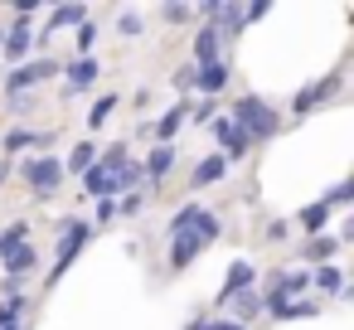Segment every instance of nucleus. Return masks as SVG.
<instances>
[{"instance_id":"6","label":"nucleus","mask_w":354,"mask_h":330,"mask_svg":"<svg viewBox=\"0 0 354 330\" xmlns=\"http://www.w3.org/2000/svg\"><path fill=\"white\" fill-rule=\"evenodd\" d=\"M339 83H344V78H339V73H325V78H320V83H306V88H301V93H296V102H291V112H296V117H306V112H310V107H315V102H325V98H330V93H339Z\"/></svg>"},{"instance_id":"15","label":"nucleus","mask_w":354,"mask_h":330,"mask_svg":"<svg viewBox=\"0 0 354 330\" xmlns=\"http://www.w3.org/2000/svg\"><path fill=\"white\" fill-rule=\"evenodd\" d=\"M170 170H175V146H160V141H156V151H151L146 165H141V175H146V180H165Z\"/></svg>"},{"instance_id":"26","label":"nucleus","mask_w":354,"mask_h":330,"mask_svg":"<svg viewBox=\"0 0 354 330\" xmlns=\"http://www.w3.org/2000/svg\"><path fill=\"white\" fill-rule=\"evenodd\" d=\"M30 243V223L20 219V223H10L6 233H0V257H6V253H15V248H25Z\"/></svg>"},{"instance_id":"28","label":"nucleus","mask_w":354,"mask_h":330,"mask_svg":"<svg viewBox=\"0 0 354 330\" xmlns=\"http://www.w3.org/2000/svg\"><path fill=\"white\" fill-rule=\"evenodd\" d=\"M73 44H78V59H93V44H97V25H93V20H83V25L73 30Z\"/></svg>"},{"instance_id":"4","label":"nucleus","mask_w":354,"mask_h":330,"mask_svg":"<svg viewBox=\"0 0 354 330\" xmlns=\"http://www.w3.org/2000/svg\"><path fill=\"white\" fill-rule=\"evenodd\" d=\"M25 185H30L35 199H49V194L64 185V161L49 156V151H44V156H30V161H25Z\"/></svg>"},{"instance_id":"12","label":"nucleus","mask_w":354,"mask_h":330,"mask_svg":"<svg viewBox=\"0 0 354 330\" xmlns=\"http://www.w3.org/2000/svg\"><path fill=\"white\" fill-rule=\"evenodd\" d=\"M83 20H88V6H54V10H49V25L39 30V39H49L54 30H68V25L78 30Z\"/></svg>"},{"instance_id":"13","label":"nucleus","mask_w":354,"mask_h":330,"mask_svg":"<svg viewBox=\"0 0 354 330\" xmlns=\"http://www.w3.org/2000/svg\"><path fill=\"white\" fill-rule=\"evenodd\" d=\"M0 267H6V272H10L15 282H25V277H30V272L39 267V253H35V248L25 243V248H15V253H6V257H0Z\"/></svg>"},{"instance_id":"27","label":"nucleus","mask_w":354,"mask_h":330,"mask_svg":"<svg viewBox=\"0 0 354 330\" xmlns=\"http://www.w3.org/2000/svg\"><path fill=\"white\" fill-rule=\"evenodd\" d=\"M25 146H49V131H10L0 151H25Z\"/></svg>"},{"instance_id":"34","label":"nucleus","mask_w":354,"mask_h":330,"mask_svg":"<svg viewBox=\"0 0 354 330\" xmlns=\"http://www.w3.org/2000/svg\"><path fill=\"white\" fill-rule=\"evenodd\" d=\"M160 15H165V20H170V25H180V20H189V15H194V10H189V6H165V10H160Z\"/></svg>"},{"instance_id":"18","label":"nucleus","mask_w":354,"mask_h":330,"mask_svg":"<svg viewBox=\"0 0 354 330\" xmlns=\"http://www.w3.org/2000/svg\"><path fill=\"white\" fill-rule=\"evenodd\" d=\"M218 44H223V39H218V30H214V25H204V30L194 35V68L214 64V59H218Z\"/></svg>"},{"instance_id":"1","label":"nucleus","mask_w":354,"mask_h":330,"mask_svg":"<svg viewBox=\"0 0 354 330\" xmlns=\"http://www.w3.org/2000/svg\"><path fill=\"white\" fill-rule=\"evenodd\" d=\"M218 233H223L218 214H209V209H204L185 233H175V238H170V272H185L199 253H209V248H214V238H218Z\"/></svg>"},{"instance_id":"7","label":"nucleus","mask_w":354,"mask_h":330,"mask_svg":"<svg viewBox=\"0 0 354 330\" xmlns=\"http://www.w3.org/2000/svg\"><path fill=\"white\" fill-rule=\"evenodd\" d=\"M214 136H218V146H223V161H243V156H248V146H252V141H248V131H243V127H233V117H218V122H214Z\"/></svg>"},{"instance_id":"10","label":"nucleus","mask_w":354,"mask_h":330,"mask_svg":"<svg viewBox=\"0 0 354 330\" xmlns=\"http://www.w3.org/2000/svg\"><path fill=\"white\" fill-rule=\"evenodd\" d=\"M252 277H257V267L238 257V262L228 267V277H223V291H218V301H214V306H228L238 291H252Z\"/></svg>"},{"instance_id":"30","label":"nucleus","mask_w":354,"mask_h":330,"mask_svg":"<svg viewBox=\"0 0 354 330\" xmlns=\"http://www.w3.org/2000/svg\"><path fill=\"white\" fill-rule=\"evenodd\" d=\"M117 30H122V39H136V35H141V15H136V10H122V15H117Z\"/></svg>"},{"instance_id":"36","label":"nucleus","mask_w":354,"mask_h":330,"mask_svg":"<svg viewBox=\"0 0 354 330\" xmlns=\"http://www.w3.org/2000/svg\"><path fill=\"white\" fill-rule=\"evenodd\" d=\"M97 219L112 223V219H117V199H97Z\"/></svg>"},{"instance_id":"22","label":"nucleus","mask_w":354,"mask_h":330,"mask_svg":"<svg viewBox=\"0 0 354 330\" xmlns=\"http://www.w3.org/2000/svg\"><path fill=\"white\" fill-rule=\"evenodd\" d=\"M228 311H233V315H238V320H233V325H248V320H252V315H257V311H262V296H257V291H238V296H233V301H228Z\"/></svg>"},{"instance_id":"9","label":"nucleus","mask_w":354,"mask_h":330,"mask_svg":"<svg viewBox=\"0 0 354 330\" xmlns=\"http://www.w3.org/2000/svg\"><path fill=\"white\" fill-rule=\"evenodd\" d=\"M83 194L88 199H117V170H107L102 161L93 170H83Z\"/></svg>"},{"instance_id":"31","label":"nucleus","mask_w":354,"mask_h":330,"mask_svg":"<svg viewBox=\"0 0 354 330\" xmlns=\"http://www.w3.org/2000/svg\"><path fill=\"white\" fill-rule=\"evenodd\" d=\"M349 199H354V185H349V180H339V185H335L320 204H325V209H335V204H349Z\"/></svg>"},{"instance_id":"11","label":"nucleus","mask_w":354,"mask_h":330,"mask_svg":"<svg viewBox=\"0 0 354 330\" xmlns=\"http://www.w3.org/2000/svg\"><path fill=\"white\" fill-rule=\"evenodd\" d=\"M0 49H6V64H20V59L35 49V30H30L25 20H15V25L6 30V44H0Z\"/></svg>"},{"instance_id":"39","label":"nucleus","mask_w":354,"mask_h":330,"mask_svg":"<svg viewBox=\"0 0 354 330\" xmlns=\"http://www.w3.org/2000/svg\"><path fill=\"white\" fill-rule=\"evenodd\" d=\"M0 44H6V25H0Z\"/></svg>"},{"instance_id":"24","label":"nucleus","mask_w":354,"mask_h":330,"mask_svg":"<svg viewBox=\"0 0 354 330\" xmlns=\"http://www.w3.org/2000/svg\"><path fill=\"white\" fill-rule=\"evenodd\" d=\"M335 253H339V243H335L330 233H315V238L306 243V257H310V262H320V267H325V262H330Z\"/></svg>"},{"instance_id":"38","label":"nucleus","mask_w":354,"mask_h":330,"mask_svg":"<svg viewBox=\"0 0 354 330\" xmlns=\"http://www.w3.org/2000/svg\"><path fill=\"white\" fill-rule=\"evenodd\" d=\"M214 330H248V325H233V320H214Z\"/></svg>"},{"instance_id":"37","label":"nucleus","mask_w":354,"mask_h":330,"mask_svg":"<svg viewBox=\"0 0 354 330\" xmlns=\"http://www.w3.org/2000/svg\"><path fill=\"white\" fill-rule=\"evenodd\" d=\"M185 330H214V320H204V315H194V320H189Z\"/></svg>"},{"instance_id":"17","label":"nucleus","mask_w":354,"mask_h":330,"mask_svg":"<svg viewBox=\"0 0 354 330\" xmlns=\"http://www.w3.org/2000/svg\"><path fill=\"white\" fill-rule=\"evenodd\" d=\"M310 282H315L320 291H330V296H349V286H344V267H335V262L310 267Z\"/></svg>"},{"instance_id":"29","label":"nucleus","mask_w":354,"mask_h":330,"mask_svg":"<svg viewBox=\"0 0 354 330\" xmlns=\"http://www.w3.org/2000/svg\"><path fill=\"white\" fill-rule=\"evenodd\" d=\"M20 311H25V296H6V301H0V330L15 325V320H20Z\"/></svg>"},{"instance_id":"23","label":"nucleus","mask_w":354,"mask_h":330,"mask_svg":"<svg viewBox=\"0 0 354 330\" xmlns=\"http://www.w3.org/2000/svg\"><path fill=\"white\" fill-rule=\"evenodd\" d=\"M199 214H204V204H199V199H189V204H180V209H175V219L165 223V238H175V233H185V228H189V223H194Z\"/></svg>"},{"instance_id":"21","label":"nucleus","mask_w":354,"mask_h":330,"mask_svg":"<svg viewBox=\"0 0 354 330\" xmlns=\"http://www.w3.org/2000/svg\"><path fill=\"white\" fill-rule=\"evenodd\" d=\"M296 223H301V228H306V233L315 238V233H325V223H330V209H325V204L315 199V204H306V209L296 214Z\"/></svg>"},{"instance_id":"35","label":"nucleus","mask_w":354,"mask_h":330,"mask_svg":"<svg viewBox=\"0 0 354 330\" xmlns=\"http://www.w3.org/2000/svg\"><path fill=\"white\" fill-rule=\"evenodd\" d=\"M175 88H180V93H189V88H194V64H189V68H180V73H175Z\"/></svg>"},{"instance_id":"16","label":"nucleus","mask_w":354,"mask_h":330,"mask_svg":"<svg viewBox=\"0 0 354 330\" xmlns=\"http://www.w3.org/2000/svg\"><path fill=\"white\" fill-rule=\"evenodd\" d=\"M223 175H228V161H223V156H204V161L194 165L189 185H194V190H204V185H218Z\"/></svg>"},{"instance_id":"3","label":"nucleus","mask_w":354,"mask_h":330,"mask_svg":"<svg viewBox=\"0 0 354 330\" xmlns=\"http://www.w3.org/2000/svg\"><path fill=\"white\" fill-rule=\"evenodd\" d=\"M97 228L88 223V219H68V223H59V253H54V267H49V282H59L68 267H73V257L88 248V238H93Z\"/></svg>"},{"instance_id":"14","label":"nucleus","mask_w":354,"mask_h":330,"mask_svg":"<svg viewBox=\"0 0 354 330\" xmlns=\"http://www.w3.org/2000/svg\"><path fill=\"white\" fill-rule=\"evenodd\" d=\"M64 73H68L64 93H83V88H93V83H97V73H102V68H97V59H78V64H68Z\"/></svg>"},{"instance_id":"5","label":"nucleus","mask_w":354,"mask_h":330,"mask_svg":"<svg viewBox=\"0 0 354 330\" xmlns=\"http://www.w3.org/2000/svg\"><path fill=\"white\" fill-rule=\"evenodd\" d=\"M54 73H64V64L44 54V59H35V64H20L15 73H6V93H10V98H20V93H30V88H39V83H49Z\"/></svg>"},{"instance_id":"8","label":"nucleus","mask_w":354,"mask_h":330,"mask_svg":"<svg viewBox=\"0 0 354 330\" xmlns=\"http://www.w3.org/2000/svg\"><path fill=\"white\" fill-rule=\"evenodd\" d=\"M228 78H233V68H228V59H214V64H204V68H194V88H199L204 98H214V93H223V88H228Z\"/></svg>"},{"instance_id":"19","label":"nucleus","mask_w":354,"mask_h":330,"mask_svg":"<svg viewBox=\"0 0 354 330\" xmlns=\"http://www.w3.org/2000/svg\"><path fill=\"white\" fill-rule=\"evenodd\" d=\"M185 117H189V102H180V107H170L160 122H151V136H160V146H170V136L185 127Z\"/></svg>"},{"instance_id":"40","label":"nucleus","mask_w":354,"mask_h":330,"mask_svg":"<svg viewBox=\"0 0 354 330\" xmlns=\"http://www.w3.org/2000/svg\"><path fill=\"white\" fill-rule=\"evenodd\" d=\"M6 330H20V325H6Z\"/></svg>"},{"instance_id":"2","label":"nucleus","mask_w":354,"mask_h":330,"mask_svg":"<svg viewBox=\"0 0 354 330\" xmlns=\"http://www.w3.org/2000/svg\"><path fill=\"white\" fill-rule=\"evenodd\" d=\"M228 117H233V127H243V131H248V141H272V136L281 131L277 107H272L267 98H257V93H243V98H238V107H233Z\"/></svg>"},{"instance_id":"20","label":"nucleus","mask_w":354,"mask_h":330,"mask_svg":"<svg viewBox=\"0 0 354 330\" xmlns=\"http://www.w3.org/2000/svg\"><path fill=\"white\" fill-rule=\"evenodd\" d=\"M93 165H97V141H88V136H83V141L68 151V161H64V175H68V170H73V175H83V170H93Z\"/></svg>"},{"instance_id":"33","label":"nucleus","mask_w":354,"mask_h":330,"mask_svg":"<svg viewBox=\"0 0 354 330\" xmlns=\"http://www.w3.org/2000/svg\"><path fill=\"white\" fill-rule=\"evenodd\" d=\"M286 238H291V223L286 219H272L267 223V243H286Z\"/></svg>"},{"instance_id":"32","label":"nucleus","mask_w":354,"mask_h":330,"mask_svg":"<svg viewBox=\"0 0 354 330\" xmlns=\"http://www.w3.org/2000/svg\"><path fill=\"white\" fill-rule=\"evenodd\" d=\"M214 112H218V107H214V98H204L199 107H189V117H185V122H194V127H199V122H209Z\"/></svg>"},{"instance_id":"25","label":"nucleus","mask_w":354,"mask_h":330,"mask_svg":"<svg viewBox=\"0 0 354 330\" xmlns=\"http://www.w3.org/2000/svg\"><path fill=\"white\" fill-rule=\"evenodd\" d=\"M117 102H122L117 93L97 98V102H93V112H88V127H93V131H97V127H107V122H112V112H117Z\"/></svg>"}]
</instances>
